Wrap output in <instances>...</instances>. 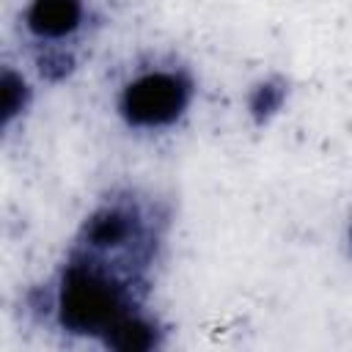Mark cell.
Returning <instances> with one entry per match:
<instances>
[{"instance_id":"1","label":"cell","mask_w":352,"mask_h":352,"mask_svg":"<svg viewBox=\"0 0 352 352\" xmlns=\"http://www.w3.org/2000/svg\"><path fill=\"white\" fill-rule=\"evenodd\" d=\"M157 270L66 245L52 272L28 289L25 308L50 333L110 352H154L170 327L154 308Z\"/></svg>"},{"instance_id":"4","label":"cell","mask_w":352,"mask_h":352,"mask_svg":"<svg viewBox=\"0 0 352 352\" xmlns=\"http://www.w3.org/2000/svg\"><path fill=\"white\" fill-rule=\"evenodd\" d=\"M36 85L38 77L25 66V63H3L0 74V129L3 138L14 135L16 126L28 121L36 104Z\"/></svg>"},{"instance_id":"3","label":"cell","mask_w":352,"mask_h":352,"mask_svg":"<svg viewBox=\"0 0 352 352\" xmlns=\"http://www.w3.org/2000/svg\"><path fill=\"white\" fill-rule=\"evenodd\" d=\"M99 22L96 0H22L16 30L28 69L38 82L69 80L80 69Z\"/></svg>"},{"instance_id":"2","label":"cell","mask_w":352,"mask_h":352,"mask_svg":"<svg viewBox=\"0 0 352 352\" xmlns=\"http://www.w3.org/2000/svg\"><path fill=\"white\" fill-rule=\"evenodd\" d=\"M201 77L195 66L170 50H148L132 58L110 91L116 124L140 140L179 132L195 113Z\"/></svg>"},{"instance_id":"6","label":"cell","mask_w":352,"mask_h":352,"mask_svg":"<svg viewBox=\"0 0 352 352\" xmlns=\"http://www.w3.org/2000/svg\"><path fill=\"white\" fill-rule=\"evenodd\" d=\"M344 248H346V253H349V258H352V214H349V220H346V226H344Z\"/></svg>"},{"instance_id":"5","label":"cell","mask_w":352,"mask_h":352,"mask_svg":"<svg viewBox=\"0 0 352 352\" xmlns=\"http://www.w3.org/2000/svg\"><path fill=\"white\" fill-rule=\"evenodd\" d=\"M286 102V85L283 82H272V80H261L253 91H250V113H258V121H267L270 116H278L280 107Z\"/></svg>"}]
</instances>
